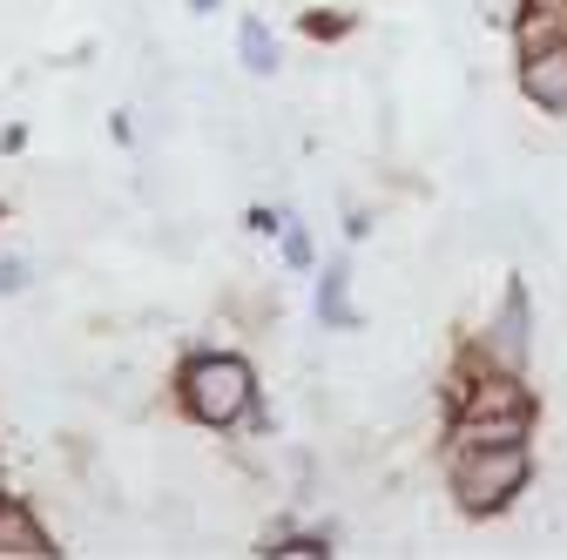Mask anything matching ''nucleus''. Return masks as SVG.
<instances>
[{
    "label": "nucleus",
    "mask_w": 567,
    "mask_h": 560,
    "mask_svg": "<svg viewBox=\"0 0 567 560\" xmlns=\"http://www.w3.org/2000/svg\"><path fill=\"white\" fill-rule=\"evenodd\" d=\"M0 494H8V486H0Z\"/></svg>",
    "instance_id": "nucleus-17"
},
{
    "label": "nucleus",
    "mask_w": 567,
    "mask_h": 560,
    "mask_svg": "<svg viewBox=\"0 0 567 560\" xmlns=\"http://www.w3.org/2000/svg\"><path fill=\"white\" fill-rule=\"evenodd\" d=\"M446 453V494L466 520H501L534 494V446H440Z\"/></svg>",
    "instance_id": "nucleus-3"
},
{
    "label": "nucleus",
    "mask_w": 567,
    "mask_h": 560,
    "mask_svg": "<svg viewBox=\"0 0 567 560\" xmlns=\"http://www.w3.org/2000/svg\"><path fill=\"white\" fill-rule=\"evenodd\" d=\"M224 8V0H189V14H217Z\"/></svg>",
    "instance_id": "nucleus-15"
},
{
    "label": "nucleus",
    "mask_w": 567,
    "mask_h": 560,
    "mask_svg": "<svg viewBox=\"0 0 567 560\" xmlns=\"http://www.w3.org/2000/svg\"><path fill=\"white\" fill-rule=\"evenodd\" d=\"M277 243H284V263H291V270H311V263H318V250H311V230H305L298 217L277 230Z\"/></svg>",
    "instance_id": "nucleus-11"
},
{
    "label": "nucleus",
    "mask_w": 567,
    "mask_h": 560,
    "mask_svg": "<svg viewBox=\"0 0 567 560\" xmlns=\"http://www.w3.org/2000/svg\"><path fill=\"white\" fill-rule=\"evenodd\" d=\"M351 28H359L351 14H305V34H311V41H338V34H351Z\"/></svg>",
    "instance_id": "nucleus-13"
},
{
    "label": "nucleus",
    "mask_w": 567,
    "mask_h": 560,
    "mask_svg": "<svg viewBox=\"0 0 567 560\" xmlns=\"http://www.w3.org/2000/svg\"><path fill=\"white\" fill-rule=\"evenodd\" d=\"M61 553L54 547V527L41 520V507L28 494H0V560H48Z\"/></svg>",
    "instance_id": "nucleus-6"
},
{
    "label": "nucleus",
    "mask_w": 567,
    "mask_h": 560,
    "mask_svg": "<svg viewBox=\"0 0 567 560\" xmlns=\"http://www.w3.org/2000/svg\"><path fill=\"white\" fill-rule=\"evenodd\" d=\"M264 553L270 560H324L331 553V527H277L264 540Z\"/></svg>",
    "instance_id": "nucleus-9"
},
{
    "label": "nucleus",
    "mask_w": 567,
    "mask_h": 560,
    "mask_svg": "<svg viewBox=\"0 0 567 560\" xmlns=\"http://www.w3.org/2000/svg\"><path fill=\"white\" fill-rule=\"evenodd\" d=\"M311 318H318V331H365V311H351V257H331L318 270Z\"/></svg>",
    "instance_id": "nucleus-7"
},
{
    "label": "nucleus",
    "mask_w": 567,
    "mask_h": 560,
    "mask_svg": "<svg viewBox=\"0 0 567 560\" xmlns=\"http://www.w3.org/2000/svg\"><path fill=\"white\" fill-rule=\"evenodd\" d=\"M169 398H176V412L196 433H244V418L257 412L264 385H257V365L244 352L196 344V352L176 365V378H169Z\"/></svg>",
    "instance_id": "nucleus-2"
},
{
    "label": "nucleus",
    "mask_w": 567,
    "mask_h": 560,
    "mask_svg": "<svg viewBox=\"0 0 567 560\" xmlns=\"http://www.w3.org/2000/svg\"><path fill=\"white\" fill-rule=\"evenodd\" d=\"M344 237H351V243H365V237H372V209L351 203V209H344Z\"/></svg>",
    "instance_id": "nucleus-14"
},
{
    "label": "nucleus",
    "mask_w": 567,
    "mask_h": 560,
    "mask_svg": "<svg viewBox=\"0 0 567 560\" xmlns=\"http://www.w3.org/2000/svg\"><path fill=\"white\" fill-rule=\"evenodd\" d=\"M34 284V257H0V298H21Z\"/></svg>",
    "instance_id": "nucleus-12"
},
{
    "label": "nucleus",
    "mask_w": 567,
    "mask_h": 560,
    "mask_svg": "<svg viewBox=\"0 0 567 560\" xmlns=\"http://www.w3.org/2000/svg\"><path fill=\"white\" fill-rule=\"evenodd\" d=\"M237 61L250 68V75H277V41H270V28L257 14L237 21Z\"/></svg>",
    "instance_id": "nucleus-10"
},
{
    "label": "nucleus",
    "mask_w": 567,
    "mask_h": 560,
    "mask_svg": "<svg viewBox=\"0 0 567 560\" xmlns=\"http://www.w3.org/2000/svg\"><path fill=\"white\" fill-rule=\"evenodd\" d=\"M0 486H8V459H0Z\"/></svg>",
    "instance_id": "nucleus-16"
},
{
    "label": "nucleus",
    "mask_w": 567,
    "mask_h": 560,
    "mask_svg": "<svg viewBox=\"0 0 567 560\" xmlns=\"http://www.w3.org/2000/svg\"><path fill=\"white\" fill-rule=\"evenodd\" d=\"M540 426V398L527 372L501 365H453L446 378V439L440 446H534Z\"/></svg>",
    "instance_id": "nucleus-1"
},
{
    "label": "nucleus",
    "mask_w": 567,
    "mask_h": 560,
    "mask_svg": "<svg viewBox=\"0 0 567 560\" xmlns=\"http://www.w3.org/2000/svg\"><path fill=\"white\" fill-rule=\"evenodd\" d=\"M507 28H514V48H520V54L560 48V41H567V0H520Z\"/></svg>",
    "instance_id": "nucleus-8"
},
{
    "label": "nucleus",
    "mask_w": 567,
    "mask_h": 560,
    "mask_svg": "<svg viewBox=\"0 0 567 560\" xmlns=\"http://www.w3.org/2000/svg\"><path fill=\"white\" fill-rule=\"evenodd\" d=\"M460 359L466 365H501V372H527L534 365V298H527V277H507L501 311L466 338Z\"/></svg>",
    "instance_id": "nucleus-4"
},
{
    "label": "nucleus",
    "mask_w": 567,
    "mask_h": 560,
    "mask_svg": "<svg viewBox=\"0 0 567 560\" xmlns=\"http://www.w3.org/2000/svg\"><path fill=\"white\" fill-rule=\"evenodd\" d=\"M520 102L547 122H567V41L560 48H540V54H520V75H514Z\"/></svg>",
    "instance_id": "nucleus-5"
}]
</instances>
